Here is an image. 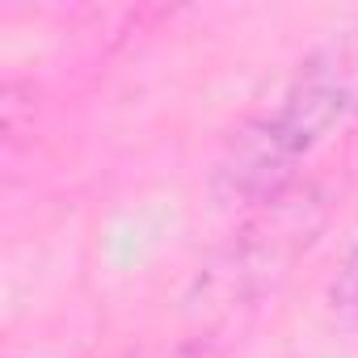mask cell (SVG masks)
I'll return each instance as SVG.
<instances>
[{
  "mask_svg": "<svg viewBox=\"0 0 358 358\" xmlns=\"http://www.w3.org/2000/svg\"><path fill=\"white\" fill-rule=\"evenodd\" d=\"M358 93L333 68L299 72L274 106L253 114L215 164V194L232 207H274L299 177L303 160L345 127Z\"/></svg>",
  "mask_w": 358,
  "mask_h": 358,
  "instance_id": "1",
  "label": "cell"
},
{
  "mask_svg": "<svg viewBox=\"0 0 358 358\" xmlns=\"http://www.w3.org/2000/svg\"><path fill=\"white\" fill-rule=\"evenodd\" d=\"M329 308L341 324L358 329V245L345 253V262L337 266V274L329 282Z\"/></svg>",
  "mask_w": 358,
  "mask_h": 358,
  "instance_id": "2",
  "label": "cell"
}]
</instances>
